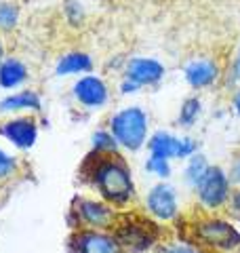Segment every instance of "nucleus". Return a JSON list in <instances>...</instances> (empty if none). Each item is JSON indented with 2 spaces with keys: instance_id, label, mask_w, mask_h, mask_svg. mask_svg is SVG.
Masks as SVG:
<instances>
[{
  "instance_id": "1",
  "label": "nucleus",
  "mask_w": 240,
  "mask_h": 253,
  "mask_svg": "<svg viewBox=\"0 0 240 253\" xmlns=\"http://www.w3.org/2000/svg\"><path fill=\"white\" fill-rule=\"evenodd\" d=\"M93 184L112 205H126L135 194L131 171L118 156L110 158L108 154H99V161H95L93 167Z\"/></svg>"
},
{
  "instance_id": "2",
  "label": "nucleus",
  "mask_w": 240,
  "mask_h": 253,
  "mask_svg": "<svg viewBox=\"0 0 240 253\" xmlns=\"http://www.w3.org/2000/svg\"><path fill=\"white\" fill-rule=\"evenodd\" d=\"M112 135L120 146L129 150H139L146 144L148 116L139 108H124L112 116Z\"/></svg>"
},
{
  "instance_id": "3",
  "label": "nucleus",
  "mask_w": 240,
  "mask_h": 253,
  "mask_svg": "<svg viewBox=\"0 0 240 253\" xmlns=\"http://www.w3.org/2000/svg\"><path fill=\"white\" fill-rule=\"evenodd\" d=\"M74 215L78 217V230H112L122 219L108 203L91 199H78L74 203Z\"/></svg>"
},
{
  "instance_id": "4",
  "label": "nucleus",
  "mask_w": 240,
  "mask_h": 253,
  "mask_svg": "<svg viewBox=\"0 0 240 253\" xmlns=\"http://www.w3.org/2000/svg\"><path fill=\"white\" fill-rule=\"evenodd\" d=\"M198 199L209 209H219L230 201V177L221 167H209L198 184Z\"/></svg>"
},
{
  "instance_id": "5",
  "label": "nucleus",
  "mask_w": 240,
  "mask_h": 253,
  "mask_svg": "<svg viewBox=\"0 0 240 253\" xmlns=\"http://www.w3.org/2000/svg\"><path fill=\"white\" fill-rule=\"evenodd\" d=\"M196 232H198V239L213 249L232 251L240 245V234L221 219H202L196 226Z\"/></svg>"
},
{
  "instance_id": "6",
  "label": "nucleus",
  "mask_w": 240,
  "mask_h": 253,
  "mask_svg": "<svg viewBox=\"0 0 240 253\" xmlns=\"http://www.w3.org/2000/svg\"><path fill=\"white\" fill-rule=\"evenodd\" d=\"M72 253H124L116 234L103 230H78L70 241Z\"/></svg>"
},
{
  "instance_id": "7",
  "label": "nucleus",
  "mask_w": 240,
  "mask_h": 253,
  "mask_svg": "<svg viewBox=\"0 0 240 253\" xmlns=\"http://www.w3.org/2000/svg\"><path fill=\"white\" fill-rule=\"evenodd\" d=\"M114 234H116V239L124 253L126 251H131V253L143 251L156 241L154 226H148V224H131V221L129 224H118Z\"/></svg>"
},
{
  "instance_id": "8",
  "label": "nucleus",
  "mask_w": 240,
  "mask_h": 253,
  "mask_svg": "<svg viewBox=\"0 0 240 253\" xmlns=\"http://www.w3.org/2000/svg\"><path fill=\"white\" fill-rule=\"evenodd\" d=\"M148 148H150L152 156H160V158H166V161H169V158H175V156L186 158L190 154H194L196 141L181 139V137L171 135V133L158 131V133H154V137L150 139Z\"/></svg>"
},
{
  "instance_id": "9",
  "label": "nucleus",
  "mask_w": 240,
  "mask_h": 253,
  "mask_svg": "<svg viewBox=\"0 0 240 253\" xmlns=\"http://www.w3.org/2000/svg\"><path fill=\"white\" fill-rule=\"evenodd\" d=\"M0 135H4L13 146L28 150L36 144L38 126L32 116H19V118H13V121L0 125Z\"/></svg>"
},
{
  "instance_id": "10",
  "label": "nucleus",
  "mask_w": 240,
  "mask_h": 253,
  "mask_svg": "<svg viewBox=\"0 0 240 253\" xmlns=\"http://www.w3.org/2000/svg\"><path fill=\"white\" fill-rule=\"evenodd\" d=\"M148 209L160 219H173L177 215V194L166 184H158L148 194Z\"/></svg>"
},
{
  "instance_id": "11",
  "label": "nucleus",
  "mask_w": 240,
  "mask_h": 253,
  "mask_svg": "<svg viewBox=\"0 0 240 253\" xmlns=\"http://www.w3.org/2000/svg\"><path fill=\"white\" fill-rule=\"evenodd\" d=\"M74 97L86 108H101L108 101V86L97 76H84L74 84Z\"/></svg>"
},
{
  "instance_id": "12",
  "label": "nucleus",
  "mask_w": 240,
  "mask_h": 253,
  "mask_svg": "<svg viewBox=\"0 0 240 253\" xmlns=\"http://www.w3.org/2000/svg\"><path fill=\"white\" fill-rule=\"evenodd\" d=\"M162 76H164L162 63H158L156 59H150V57H135L129 61V68H126V81L135 83L137 86L154 84Z\"/></svg>"
},
{
  "instance_id": "13",
  "label": "nucleus",
  "mask_w": 240,
  "mask_h": 253,
  "mask_svg": "<svg viewBox=\"0 0 240 253\" xmlns=\"http://www.w3.org/2000/svg\"><path fill=\"white\" fill-rule=\"evenodd\" d=\"M217 63L213 59L200 57V59H192L186 66V81L194 86V89H202V86H209L217 81Z\"/></svg>"
},
{
  "instance_id": "14",
  "label": "nucleus",
  "mask_w": 240,
  "mask_h": 253,
  "mask_svg": "<svg viewBox=\"0 0 240 253\" xmlns=\"http://www.w3.org/2000/svg\"><path fill=\"white\" fill-rule=\"evenodd\" d=\"M28 78V68L19 59H4L0 63V86L2 89H15Z\"/></svg>"
},
{
  "instance_id": "15",
  "label": "nucleus",
  "mask_w": 240,
  "mask_h": 253,
  "mask_svg": "<svg viewBox=\"0 0 240 253\" xmlns=\"http://www.w3.org/2000/svg\"><path fill=\"white\" fill-rule=\"evenodd\" d=\"M17 110H40V97L34 91H23L0 101V112H17Z\"/></svg>"
},
{
  "instance_id": "16",
  "label": "nucleus",
  "mask_w": 240,
  "mask_h": 253,
  "mask_svg": "<svg viewBox=\"0 0 240 253\" xmlns=\"http://www.w3.org/2000/svg\"><path fill=\"white\" fill-rule=\"evenodd\" d=\"M93 68V61L86 53H68L63 55L57 63V74H80V72H89Z\"/></svg>"
},
{
  "instance_id": "17",
  "label": "nucleus",
  "mask_w": 240,
  "mask_h": 253,
  "mask_svg": "<svg viewBox=\"0 0 240 253\" xmlns=\"http://www.w3.org/2000/svg\"><path fill=\"white\" fill-rule=\"evenodd\" d=\"M206 171H209V165H206V161L202 156H194L190 161L188 165V169H186V179H188V184L190 186H194L198 188V184L202 181V177L206 175Z\"/></svg>"
},
{
  "instance_id": "18",
  "label": "nucleus",
  "mask_w": 240,
  "mask_h": 253,
  "mask_svg": "<svg viewBox=\"0 0 240 253\" xmlns=\"http://www.w3.org/2000/svg\"><path fill=\"white\" fill-rule=\"evenodd\" d=\"M93 146L97 150L99 154H110L116 150V139L112 133H106V131H97L93 135Z\"/></svg>"
},
{
  "instance_id": "19",
  "label": "nucleus",
  "mask_w": 240,
  "mask_h": 253,
  "mask_svg": "<svg viewBox=\"0 0 240 253\" xmlns=\"http://www.w3.org/2000/svg\"><path fill=\"white\" fill-rule=\"evenodd\" d=\"M198 110H200V101L198 99H188L186 104H183L181 108V112H179V123L181 125H192L196 121V116H198Z\"/></svg>"
},
{
  "instance_id": "20",
  "label": "nucleus",
  "mask_w": 240,
  "mask_h": 253,
  "mask_svg": "<svg viewBox=\"0 0 240 253\" xmlns=\"http://www.w3.org/2000/svg\"><path fill=\"white\" fill-rule=\"evenodd\" d=\"M17 17H19L17 6H13V4H2V6H0V28H2V30L15 28Z\"/></svg>"
},
{
  "instance_id": "21",
  "label": "nucleus",
  "mask_w": 240,
  "mask_h": 253,
  "mask_svg": "<svg viewBox=\"0 0 240 253\" xmlns=\"http://www.w3.org/2000/svg\"><path fill=\"white\" fill-rule=\"evenodd\" d=\"M148 171L150 173H156L158 177H169L171 175V165L166 158H160V156H150V161H148Z\"/></svg>"
},
{
  "instance_id": "22",
  "label": "nucleus",
  "mask_w": 240,
  "mask_h": 253,
  "mask_svg": "<svg viewBox=\"0 0 240 253\" xmlns=\"http://www.w3.org/2000/svg\"><path fill=\"white\" fill-rule=\"evenodd\" d=\"M15 171V158L9 156L4 150H0V179L11 177Z\"/></svg>"
},
{
  "instance_id": "23",
  "label": "nucleus",
  "mask_w": 240,
  "mask_h": 253,
  "mask_svg": "<svg viewBox=\"0 0 240 253\" xmlns=\"http://www.w3.org/2000/svg\"><path fill=\"white\" fill-rule=\"evenodd\" d=\"M166 253H200V251L188 247V245H173V247H169Z\"/></svg>"
},
{
  "instance_id": "24",
  "label": "nucleus",
  "mask_w": 240,
  "mask_h": 253,
  "mask_svg": "<svg viewBox=\"0 0 240 253\" xmlns=\"http://www.w3.org/2000/svg\"><path fill=\"white\" fill-rule=\"evenodd\" d=\"M230 181H236V184H240V158H236V161H234V167H232Z\"/></svg>"
},
{
  "instance_id": "25",
  "label": "nucleus",
  "mask_w": 240,
  "mask_h": 253,
  "mask_svg": "<svg viewBox=\"0 0 240 253\" xmlns=\"http://www.w3.org/2000/svg\"><path fill=\"white\" fill-rule=\"evenodd\" d=\"M230 203H232V209H234L236 213H240V192H236V194H232V199H230Z\"/></svg>"
},
{
  "instance_id": "26",
  "label": "nucleus",
  "mask_w": 240,
  "mask_h": 253,
  "mask_svg": "<svg viewBox=\"0 0 240 253\" xmlns=\"http://www.w3.org/2000/svg\"><path fill=\"white\" fill-rule=\"evenodd\" d=\"M234 78H236V81H240V53H238V57L234 61Z\"/></svg>"
},
{
  "instance_id": "27",
  "label": "nucleus",
  "mask_w": 240,
  "mask_h": 253,
  "mask_svg": "<svg viewBox=\"0 0 240 253\" xmlns=\"http://www.w3.org/2000/svg\"><path fill=\"white\" fill-rule=\"evenodd\" d=\"M234 104H236V110L240 112V91H238V95H236V99H234Z\"/></svg>"
},
{
  "instance_id": "28",
  "label": "nucleus",
  "mask_w": 240,
  "mask_h": 253,
  "mask_svg": "<svg viewBox=\"0 0 240 253\" xmlns=\"http://www.w3.org/2000/svg\"><path fill=\"white\" fill-rule=\"evenodd\" d=\"M0 59H2V42H0Z\"/></svg>"
}]
</instances>
